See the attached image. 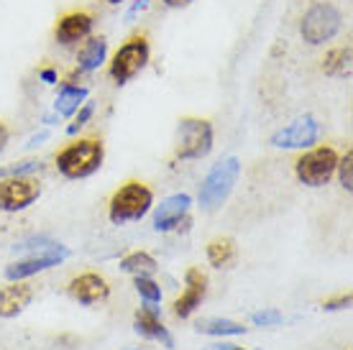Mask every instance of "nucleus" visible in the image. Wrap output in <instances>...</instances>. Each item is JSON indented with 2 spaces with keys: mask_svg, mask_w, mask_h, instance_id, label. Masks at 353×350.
<instances>
[{
  "mask_svg": "<svg viewBox=\"0 0 353 350\" xmlns=\"http://www.w3.org/2000/svg\"><path fill=\"white\" fill-rule=\"evenodd\" d=\"M105 161V143L100 138H77L67 143L59 154H57V172L64 179H88L103 167Z\"/></svg>",
  "mask_w": 353,
  "mask_h": 350,
  "instance_id": "obj_1",
  "label": "nucleus"
},
{
  "mask_svg": "<svg viewBox=\"0 0 353 350\" xmlns=\"http://www.w3.org/2000/svg\"><path fill=\"white\" fill-rule=\"evenodd\" d=\"M151 205H154V192L149 184L131 179V182L121 184L108 202V220L113 225H128V223H139L149 215Z\"/></svg>",
  "mask_w": 353,
  "mask_h": 350,
  "instance_id": "obj_2",
  "label": "nucleus"
},
{
  "mask_svg": "<svg viewBox=\"0 0 353 350\" xmlns=\"http://www.w3.org/2000/svg\"><path fill=\"white\" fill-rule=\"evenodd\" d=\"M343 26V13L338 6L327 0H315L300 21V36L302 41L310 46H323L333 41Z\"/></svg>",
  "mask_w": 353,
  "mask_h": 350,
  "instance_id": "obj_3",
  "label": "nucleus"
},
{
  "mask_svg": "<svg viewBox=\"0 0 353 350\" xmlns=\"http://www.w3.org/2000/svg\"><path fill=\"white\" fill-rule=\"evenodd\" d=\"M215 131L208 118H194L187 115L176 125L174 138V156L179 161H200V158L210 156Z\"/></svg>",
  "mask_w": 353,
  "mask_h": 350,
  "instance_id": "obj_4",
  "label": "nucleus"
},
{
  "mask_svg": "<svg viewBox=\"0 0 353 350\" xmlns=\"http://www.w3.org/2000/svg\"><path fill=\"white\" fill-rule=\"evenodd\" d=\"M241 176V161L236 156H228L218 161L215 167L208 172V176L200 184V194L197 202L205 212H215L218 207H223V202L228 200L233 187Z\"/></svg>",
  "mask_w": 353,
  "mask_h": 350,
  "instance_id": "obj_5",
  "label": "nucleus"
},
{
  "mask_svg": "<svg viewBox=\"0 0 353 350\" xmlns=\"http://www.w3.org/2000/svg\"><path fill=\"white\" fill-rule=\"evenodd\" d=\"M151 59V44L146 34H133L128 36L121 49L113 54V59L108 64V74L115 85H128L136 74L146 70Z\"/></svg>",
  "mask_w": 353,
  "mask_h": 350,
  "instance_id": "obj_6",
  "label": "nucleus"
},
{
  "mask_svg": "<svg viewBox=\"0 0 353 350\" xmlns=\"http://www.w3.org/2000/svg\"><path fill=\"white\" fill-rule=\"evenodd\" d=\"M338 167V154L333 146H312L294 161V176L305 187H325Z\"/></svg>",
  "mask_w": 353,
  "mask_h": 350,
  "instance_id": "obj_7",
  "label": "nucleus"
},
{
  "mask_svg": "<svg viewBox=\"0 0 353 350\" xmlns=\"http://www.w3.org/2000/svg\"><path fill=\"white\" fill-rule=\"evenodd\" d=\"M70 256H72L70 248L57 240V243L49 245V248L34 251V254H28V256H23V258H18V261L8 263V266H6V279L23 281V279H28V276H36V274L49 271L54 266H59V263H64Z\"/></svg>",
  "mask_w": 353,
  "mask_h": 350,
  "instance_id": "obj_8",
  "label": "nucleus"
},
{
  "mask_svg": "<svg viewBox=\"0 0 353 350\" xmlns=\"http://www.w3.org/2000/svg\"><path fill=\"white\" fill-rule=\"evenodd\" d=\"M39 194H41V184L34 176H6V179H0V210H26L39 200Z\"/></svg>",
  "mask_w": 353,
  "mask_h": 350,
  "instance_id": "obj_9",
  "label": "nucleus"
},
{
  "mask_svg": "<svg viewBox=\"0 0 353 350\" xmlns=\"http://www.w3.org/2000/svg\"><path fill=\"white\" fill-rule=\"evenodd\" d=\"M323 136V125L312 115H302L290 125H284L272 136V146L276 149H312Z\"/></svg>",
  "mask_w": 353,
  "mask_h": 350,
  "instance_id": "obj_10",
  "label": "nucleus"
},
{
  "mask_svg": "<svg viewBox=\"0 0 353 350\" xmlns=\"http://www.w3.org/2000/svg\"><path fill=\"white\" fill-rule=\"evenodd\" d=\"M190 207H192V197L187 192H176L172 197L157 205L154 210V218H151V225L157 233H172L176 230L182 223H190Z\"/></svg>",
  "mask_w": 353,
  "mask_h": 350,
  "instance_id": "obj_11",
  "label": "nucleus"
},
{
  "mask_svg": "<svg viewBox=\"0 0 353 350\" xmlns=\"http://www.w3.org/2000/svg\"><path fill=\"white\" fill-rule=\"evenodd\" d=\"M95 26V18L88 10H67L57 18V26H54V41L62 46H72L85 41L92 34Z\"/></svg>",
  "mask_w": 353,
  "mask_h": 350,
  "instance_id": "obj_12",
  "label": "nucleus"
},
{
  "mask_svg": "<svg viewBox=\"0 0 353 350\" xmlns=\"http://www.w3.org/2000/svg\"><path fill=\"white\" fill-rule=\"evenodd\" d=\"M205 294H208V274H203V269H187L185 274V291L174 299L172 312L179 320H187L197 307L203 305Z\"/></svg>",
  "mask_w": 353,
  "mask_h": 350,
  "instance_id": "obj_13",
  "label": "nucleus"
},
{
  "mask_svg": "<svg viewBox=\"0 0 353 350\" xmlns=\"http://www.w3.org/2000/svg\"><path fill=\"white\" fill-rule=\"evenodd\" d=\"M133 330L146 338V340H154L159 342L161 348L167 350H174V338L169 333L164 322H161L159 317V307L157 305H143L136 315H133Z\"/></svg>",
  "mask_w": 353,
  "mask_h": 350,
  "instance_id": "obj_14",
  "label": "nucleus"
},
{
  "mask_svg": "<svg viewBox=\"0 0 353 350\" xmlns=\"http://www.w3.org/2000/svg\"><path fill=\"white\" fill-rule=\"evenodd\" d=\"M70 297L80 305L90 307V305H100L110 297V284H108L105 276H100L95 271L80 274L70 281Z\"/></svg>",
  "mask_w": 353,
  "mask_h": 350,
  "instance_id": "obj_15",
  "label": "nucleus"
},
{
  "mask_svg": "<svg viewBox=\"0 0 353 350\" xmlns=\"http://www.w3.org/2000/svg\"><path fill=\"white\" fill-rule=\"evenodd\" d=\"M34 302V289L23 281H10L8 287H0V317L10 320L18 317Z\"/></svg>",
  "mask_w": 353,
  "mask_h": 350,
  "instance_id": "obj_16",
  "label": "nucleus"
},
{
  "mask_svg": "<svg viewBox=\"0 0 353 350\" xmlns=\"http://www.w3.org/2000/svg\"><path fill=\"white\" fill-rule=\"evenodd\" d=\"M108 61V41L103 36H88L82 49L77 52V72L92 74Z\"/></svg>",
  "mask_w": 353,
  "mask_h": 350,
  "instance_id": "obj_17",
  "label": "nucleus"
},
{
  "mask_svg": "<svg viewBox=\"0 0 353 350\" xmlns=\"http://www.w3.org/2000/svg\"><path fill=\"white\" fill-rule=\"evenodd\" d=\"M90 90L85 85H74V82H67L64 79L59 92H57V100H54V113L59 118H70L80 110V105L88 100Z\"/></svg>",
  "mask_w": 353,
  "mask_h": 350,
  "instance_id": "obj_18",
  "label": "nucleus"
},
{
  "mask_svg": "<svg viewBox=\"0 0 353 350\" xmlns=\"http://www.w3.org/2000/svg\"><path fill=\"white\" fill-rule=\"evenodd\" d=\"M323 72L325 77L348 79L351 77V46H336L323 56Z\"/></svg>",
  "mask_w": 353,
  "mask_h": 350,
  "instance_id": "obj_19",
  "label": "nucleus"
},
{
  "mask_svg": "<svg viewBox=\"0 0 353 350\" xmlns=\"http://www.w3.org/2000/svg\"><path fill=\"white\" fill-rule=\"evenodd\" d=\"M194 330L203 335H212V338H236V335H243L246 327L236 320H225V317H205L194 325Z\"/></svg>",
  "mask_w": 353,
  "mask_h": 350,
  "instance_id": "obj_20",
  "label": "nucleus"
},
{
  "mask_svg": "<svg viewBox=\"0 0 353 350\" xmlns=\"http://www.w3.org/2000/svg\"><path fill=\"white\" fill-rule=\"evenodd\" d=\"M205 256H208V263H210L212 269H225L236 258V243H233V238L228 236L212 238L210 243H208V248H205Z\"/></svg>",
  "mask_w": 353,
  "mask_h": 350,
  "instance_id": "obj_21",
  "label": "nucleus"
},
{
  "mask_svg": "<svg viewBox=\"0 0 353 350\" xmlns=\"http://www.w3.org/2000/svg\"><path fill=\"white\" fill-rule=\"evenodd\" d=\"M157 258L146 251H133V254L121 258V271L133 274V276H154L157 274Z\"/></svg>",
  "mask_w": 353,
  "mask_h": 350,
  "instance_id": "obj_22",
  "label": "nucleus"
},
{
  "mask_svg": "<svg viewBox=\"0 0 353 350\" xmlns=\"http://www.w3.org/2000/svg\"><path fill=\"white\" fill-rule=\"evenodd\" d=\"M133 287L146 305H159L161 302V287L151 276H133Z\"/></svg>",
  "mask_w": 353,
  "mask_h": 350,
  "instance_id": "obj_23",
  "label": "nucleus"
},
{
  "mask_svg": "<svg viewBox=\"0 0 353 350\" xmlns=\"http://www.w3.org/2000/svg\"><path fill=\"white\" fill-rule=\"evenodd\" d=\"M36 172H41V161L39 158H23V161H16V164L0 169V179H6V176H34Z\"/></svg>",
  "mask_w": 353,
  "mask_h": 350,
  "instance_id": "obj_24",
  "label": "nucleus"
},
{
  "mask_svg": "<svg viewBox=\"0 0 353 350\" xmlns=\"http://www.w3.org/2000/svg\"><path fill=\"white\" fill-rule=\"evenodd\" d=\"M336 174H338V179H341V187H343L345 192H353V151L351 149L345 151L343 158H338Z\"/></svg>",
  "mask_w": 353,
  "mask_h": 350,
  "instance_id": "obj_25",
  "label": "nucleus"
},
{
  "mask_svg": "<svg viewBox=\"0 0 353 350\" xmlns=\"http://www.w3.org/2000/svg\"><path fill=\"white\" fill-rule=\"evenodd\" d=\"M57 240H54L52 236H31L26 238V240H21V243L13 245V254H34V251H41V248H49V245H54Z\"/></svg>",
  "mask_w": 353,
  "mask_h": 350,
  "instance_id": "obj_26",
  "label": "nucleus"
},
{
  "mask_svg": "<svg viewBox=\"0 0 353 350\" xmlns=\"http://www.w3.org/2000/svg\"><path fill=\"white\" fill-rule=\"evenodd\" d=\"M92 115H95V103L85 100V103L80 105V110L74 113V121H72V125H67V133H70V136H77V133H80L82 128L90 123V118H92Z\"/></svg>",
  "mask_w": 353,
  "mask_h": 350,
  "instance_id": "obj_27",
  "label": "nucleus"
},
{
  "mask_svg": "<svg viewBox=\"0 0 353 350\" xmlns=\"http://www.w3.org/2000/svg\"><path fill=\"white\" fill-rule=\"evenodd\" d=\"M284 320V315L279 312V309H259V312H254L251 315V322L256 325V327H274V325H279Z\"/></svg>",
  "mask_w": 353,
  "mask_h": 350,
  "instance_id": "obj_28",
  "label": "nucleus"
},
{
  "mask_svg": "<svg viewBox=\"0 0 353 350\" xmlns=\"http://www.w3.org/2000/svg\"><path fill=\"white\" fill-rule=\"evenodd\" d=\"M351 302H353L351 291H345V294H338V297H333V299H325V302H323V309H325V312H336V309H348V307H351Z\"/></svg>",
  "mask_w": 353,
  "mask_h": 350,
  "instance_id": "obj_29",
  "label": "nucleus"
},
{
  "mask_svg": "<svg viewBox=\"0 0 353 350\" xmlns=\"http://www.w3.org/2000/svg\"><path fill=\"white\" fill-rule=\"evenodd\" d=\"M149 3H151V0H136L131 8H128V13H125V21H128V23H131V21H136V18L141 16L143 10L149 8Z\"/></svg>",
  "mask_w": 353,
  "mask_h": 350,
  "instance_id": "obj_30",
  "label": "nucleus"
},
{
  "mask_svg": "<svg viewBox=\"0 0 353 350\" xmlns=\"http://www.w3.org/2000/svg\"><path fill=\"white\" fill-rule=\"evenodd\" d=\"M39 79H41V82H46V85H54V82L59 79V74H57V70H54V67H41V70H39Z\"/></svg>",
  "mask_w": 353,
  "mask_h": 350,
  "instance_id": "obj_31",
  "label": "nucleus"
},
{
  "mask_svg": "<svg viewBox=\"0 0 353 350\" xmlns=\"http://www.w3.org/2000/svg\"><path fill=\"white\" fill-rule=\"evenodd\" d=\"M49 138V131H41V133H36V136H31L26 143V149H36V146H41L44 141Z\"/></svg>",
  "mask_w": 353,
  "mask_h": 350,
  "instance_id": "obj_32",
  "label": "nucleus"
},
{
  "mask_svg": "<svg viewBox=\"0 0 353 350\" xmlns=\"http://www.w3.org/2000/svg\"><path fill=\"white\" fill-rule=\"evenodd\" d=\"M8 138H10L8 125L0 121V154H3V151H6V146H8Z\"/></svg>",
  "mask_w": 353,
  "mask_h": 350,
  "instance_id": "obj_33",
  "label": "nucleus"
},
{
  "mask_svg": "<svg viewBox=\"0 0 353 350\" xmlns=\"http://www.w3.org/2000/svg\"><path fill=\"white\" fill-rule=\"evenodd\" d=\"M167 8H172V10H179V8H187V6H192L194 0H161Z\"/></svg>",
  "mask_w": 353,
  "mask_h": 350,
  "instance_id": "obj_34",
  "label": "nucleus"
},
{
  "mask_svg": "<svg viewBox=\"0 0 353 350\" xmlns=\"http://www.w3.org/2000/svg\"><path fill=\"white\" fill-rule=\"evenodd\" d=\"M205 350H248V348H239V345H233V342H218V345H210V348Z\"/></svg>",
  "mask_w": 353,
  "mask_h": 350,
  "instance_id": "obj_35",
  "label": "nucleus"
},
{
  "mask_svg": "<svg viewBox=\"0 0 353 350\" xmlns=\"http://www.w3.org/2000/svg\"><path fill=\"white\" fill-rule=\"evenodd\" d=\"M57 121H59V115H57V113L44 115V123H46V125H54V123H57Z\"/></svg>",
  "mask_w": 353,
  "mask_h": 350,
  "instance_id": "obj_36",
  "label": "nucleus"
},
{
  "mask_svg": "<svg viewBox=\"0 0 353 350\" xmlns=\"http://www.w3.org/2000/svg\"><path fill=\"white\" fill-rule=\"evenodd\" d=\"M105 3H110V6H121V3H125V0H105Z\"/></svg>",
  "mask_w": 353,
  "mask_h": 350,
  "instance_id": "obj_37",
  "label": "nucleus"
},
{
  "mask_svg": "<svg viewBox=\"0 0 353 350\" xmlns=\"http://www.w3.org/2000/svg\"><path fill=\"white\" fill-rule=\"evenodd\" d=\"M128 350H141V348H128Z\"/></svg>",
  "mask_w": 353,
  "mask_h": 350,
  "instance_id": "obj_38",
  "label": "nucleus"
}]
</instances>
